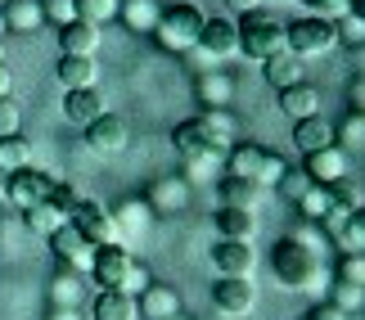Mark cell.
I'll list each match as a JSON object with an SVG mask.
<instances>
[{"label":"cell","mask_w":365,"mask_h":320,"mask_svg":"<svg viewBox=\"0 0 365 320\" xmlns=\"http://www.w3.org/2000/svg\"><path fill=\"white\" fill-rule=\"evenodd\" d=\"M41 9H46V19H50V23H59V27L77 19V9H73V0H46V5H41Z\"/></svg>","instance_id":"b9f144b4"},{"label":"cell","mask_w":365,"mask_h":320,"mask_svg":"<svg viewBox=\"0 0 365 320\" xmlns=\"http://www.w3.org/2000/svg\"><path fill=\"white\" fill-rule=\"evenodd\" d=\"M347 100H352L356 113H365V77H352V86H347Z\"/></svg>","instance_id":"bcb514c9"},{"label":"cell","mask_w":365,"mask_h":320,"mask_svg":"<svg viewBox=\"0 0 365 320\" xmlns=\"http://www.w3.org/2000/svg\"><path fill=\"white\" fill-rule=\"evenodd\" d=\"M334 135H343V145L352 149V154H361V149H365V113H356V108H352V113L343 118V127L334 131Z\"/></svg>","instance_id":"e575fe53"},{"label":"cell","mask_w":365,"mask_h":320,"mask_svg":"<svg viewBox=\"0 0 365 320\" xmlns=\"http://www.w3.org/2000/svg\"><path fill=\"white\" fill-rule=\"evenodd\" d=\"M46 203H50V207H54V212H59V217H68V212H73V207H77V194L68 190V185H50Z\"/></svg>","instance_id":"60d3db41"},{"label":"cell","mask_w":365,"mask_h":320,"mask_svg":"<svg viewBox=\"0 0 365 320\" xmlns=\"http://www.w3.org/2000/svg\"><path fill=\"white\" fill-rule=\"evenodd\" d=\"M307 320H347V311L334 307V302H320L316 311H307Z\"/></svg>","instance_id":"f6af8a7d"},{"label":"cell","mask_w":365,"mask_h":320,"mask_svg":"<svg viewBox=\"0 0 365 320\" xmlns=\"http://www.w3.org/2000/svg\"><path fill=\"white\" fill-rule=\"evenodd\" d=\"M329 207H334V199H329V190H325V185H312V190H307L302 199H298V212H302L307 221H325Z\"/></svg>","instance_id":"d6a6232c"},{"label":"cell","mask_w":365,"mask_h":320,"mask_svg":"<svg viewBox=\"0 0 365 320\" xmlns=\"http://www.w3.org/2000/svg\"><path fill=\"white\" fill-rule=\"evenodd\" d=\"M54 77L63 81V91H95V81H100V63L86 59V54H59Z\"/></svg>","instance_id":"5bb4252c"},{"label":"cell","mask_w":365,"mask_h":320,"mask_svg":"<svg viewBox=\"0 0 365 320\" xmlns=\"http://www.w3.org/2000/svg\"><path fill=\"white\" fill-rule=\"evenodd\" d=\"M199 91H203V104L207 108H221V104H226V95H230V81L226 77H207V81H199Z\"/></svg>","instance_id":"f35d334b"},{"label":"cell","mask_w":365,"mask_h":320,"mask_svg":"<svg viewBox=\"0 0 365 320\" xmlns=\"http://www.w3.org/2000/svg\"><path fill=\"white\" fill-rule=\"evenodd\" d=\"M126 23L153 27V5H149V0H131V5H126Z\"/></svg>","instance_id":"ee69618b"},{"label":"cell","mask_w":365,"mask_h":320,"mask_svg":"<svg viewBox=\"0 0 365 320\" xmlns=\"http://www.w3.org/2000/svg\"><path fill=\"white\" fill-rule=\"evenodd\" d=\"M54 320H77V316H73V311H59V316H54Z\"/></svg>","instance_id":"681fc988"},{"label":"cell","mask_w":365,"mask_h":320,"mask_svg":"<svg viewBox=\"0 0 365 320\" xmlns=\"http://www.w3.org/2000/svg\"><path fill=\"white\" fill-rule=\"evenodd\" d=\"M235 32H240V54H248V59H257V63H266L271 54L284 50V27H279L266 9H248V14H240Z\"/></svg>","instance_id":"7a4b0ae2"},{"label":"cell","mask_w":365,"mask_h":320,"mask_svg":"<svg viewBox=\"0 0 365 320\" xmlns=\"http://www.w3.org/2000/svg\"><path fill=\"white\" fill-rule=\"evenodd\" d=\"M230 5L240 9V14H248V9H257V0H230Z\"/></svg>","instance_id":"c3c4849f"},{"label":"cell","mask_w":365,"mask_h":320,"mask_svg":"<svg viewBox=\"0 0 365 320\" xmlns=\"http://www.w3.org/2000/svg\"><path fill=\"white\" fill-rule=\"evenodd\" d=\"M212 267L221 271V280H252V271H257V253H252V244L221 239L212 248Z\"/></svg>","instance_id":"ba28073f"},{"label":"cell","mask_w":365,"mask_h":320,"mask_svg":"<svg viewBox=\"0 0 365 320\" xmlns=\"http://www.w3.org/2000/svg\"><path fill=\"white\" fill-rule=\"evenodd\" d=\"M262 190L240 176H221V207H240V212H257Z\"/></svg>","instance_id":"cb8c5ba5"},{"label":"cell","mask_w":365,"mask_h":320,"mask_svg":"<svg viewBox=\"0 0 365 320\" xmlns=\"http://www.w3.org/2000/svg\"><path fill=\"white\" fill-rule=\"evenodd\" d=\"M59 50L63 54H86V59H95V50H100V27H95V23H81V19L63 23L59 27Z\"/></svg>","instance_id":"d6986e66"},{"label":"cell","mask_w":365,"mask_h":320,"mask_svg":"<svg viewBox=\"0 0 365 320\" xmlns=\"http://www.w3.org/2000/svg\"><path fill=\"white\" fill-rule=\"evenodd\" d=\"M212 302H217V311H226V316H244V311H252V302H257V289H252V280H221L212 289Z\"/></svg>","instance_id":"ac0fdd59"},{"label":"cell","mask_w":365,"mask_h":320,"mask_svg":"<svg viewBox=\"0 0 365 320\" xmlns=\"http://www.w3.org/2000/svg\"><path fill=\"white\" fill-rule=\"evenodd\" d=\"M307 9H312V19L334 23V19H343L347 9H356V0H307Z\"/></svg>","instance_id":"8d00e7d4"},{"label":"cell","mask_w":365,"mask_h":320,"mask_svg":"<svg viewBox=\"0 0 365 320\" xmlns=\"http://www.w3.org/2000/svg\"><path fill=\"white\" fill-rule=\"evenodd\" d=\"M27 140L23 135H0V172H23L27 167Z\"/></svg>","instance_id":"1f68e13d"},{"label":"cell","mask_w":365,"mask_h":320,"mask_svg":"<svg viewBox=\"0 0 365 320\" xmlns=\"http://www.w3.org/2000/svg\"><path fill=\"white\" fill-rule=\"evenodd\" d=\"M302 172L316 180V185H334V180L352 176V162H347V154L339 145L329 149H316V154H302Z\"/></svg>","instance_id":"30bf717a"},{"label":"cell","mask_w":365,"mask_h":320,"mask_svg":"<svg viewBox=\"0 0 365 320\" xmlns=\"http://www.w3.org/2000/svg\"><path fill=\"white\" fill-rule=\"evenodd\" d=\"M91 316L95 320H135V298L122 294V289H104V294L95 298Z\"/></svg>","instance_id":"484cf974"},{"label":"cell","mask_w":365,"mask_h":320,"mask_svg":"<svg viewBox=\"0 0 365 320\" xmlns=\"http://www.w3.org/2000/svg\"><path fill=\"white\" fill-rule=\"evenodd\" d=\"M135 316H140V320H172V316H180V294H176V289H167V284L140 289Z\"/></svg>","instance_id":"9a60e30c"},{"label":"cell","mask_w":365,"mask_h":320,"mask_svg":"<svg viewBox=\"0 0 365 320\" xmlns=\"http://www.w3.org/2000/svg\"><path fill=\"white\" fill-rule=\"evenodd\" d=\"M0 63H5V41H0Z\"/></svg>","instance_id":"816d5d0a"},{"label":"cell","mask_w":365,"mask_h":320,"mask_svg":"<svg viewBox=\"0 0 365 320\" xmlns=\"http://www.w3.org/2000/svg\"><path fill=\"white\" fill-rule=\"evenodd\" d=\"M68 226H73L91 248H100V244H118V221H113V212H104V207L95 203V199H77V207L68 212Z\"/></svg>","instance_id":"8992f818"},{"label":"cell","mask_w":365,"mask_h":320,"mask_svg":"<svg viewBox=\"0 0 365 320\" xmlns=\"http://www.w3.org/2000/svg\"><path fill=\"white\" fill-rule=\"evenodd\" d=\"M293 145H298L302 154L329 149L334 145V127H329L325 118H302V122H293Z\"/></svg>","instance_id":"603a6c76"},{"label":"cell","mask_w":365,"mask_h":320,"mask_svg":"<svg viewBox=\"0 0 365 320\" xmlns=\"http://www.w3.org/2000/svg\"><path fill=\"white\" fill-rule=\"evenodd\" d=\"M50 185H54V180H50L46 172H36V167H23V172H9L5 194H9L14 207H32V203H46Z\"/></svg>","instance_id":"8fae6325"},{"label":"cell","mask_w":365,"mask_h":320,"mask_svg":"<svg viewBox=\"0 0 365 320\" xmlns=\"http://www.w3.org/2000/svg\"><path fill=\"white\" fill-rule=\"evenodd\" d=\"M339 284H365V257L361 253H347L343 262H339Z\"/></svg>","instance_id":"74e56055"},{"label":"cell","mask_w":365,"mask_h":320,"mask_svg":"<svg viewBox=\"0 0 365 320\" xmlns=\"http://www.w3.org/2000/svg\"><path fill=\"white\" fill-rule=\"evenodd\" d=\"M334 46H339V36H334V23L325 19H298L293 27H284V50L298 54V59H312V54H329Z\"/></svg>","instance_id":"5b68a950"},{"label":"cell","mask_w":365,"mask_h":320,"mask_svg":"<svg viewBox=\"0 0 365 320\" xmlns=\"http://www.w3.org/2000/svg\"><path fill=\"white\" fill-rule=\"evenodd\" d=\"M339 239L347 244V253H361V248H365V221L352 212V217H347V226L339 230Z\"/></svg>","instance_id":"ab89813d"},{"label":"cell","mask_w":365,"mask_h":320,"mask_svg":"<svg viewBox=\"0 0 365 320\" xmlns=\"http://www.w3.org/2000/svg\"><path fill=\"white\" fill-rule=\"evenodd\" d=\"M172 320H185V316H172Z\"/></svg>","instance_id":"f5cc1de1"},{"label":"cell","mask_w":365,"mask_h":320,"mask_svg":"<svg viewBox=\"0 0 365 320\" xmlns=\"http://www.w3.org/2000/svg\"><path fill=\"white\" fill-rule=\"evenodd\" d=\"M0 135H19V104H9V95L0 100Z\"/></svg>","instance_id":"7bdbcfd3"},{"label":"cell","mask_w":365,"mask_h":320,"mask_svg":"<svg viewBox=\"0 0 365 320\" xmlns=\"http://www.w3.org/2000/svg\"><path fill=\"white\" fill-rule=\"evenodd\" d=\"M194 122H199V131L207 135V145H212L217 154H226V149L240 140V122H235V113H226V108H203Z\"/></svg>","instance_id":"4fadbf2b"},{"label":"cell","mask_w":365,"mask_h":320,"mask_svg":"<svg viewBox=\"0 0 365 320\" xmlns=\"http://www.w3.org/2000/svg\"><path fill=\"white\" fill-rule=\"evenodd\" d=\"M0 14H5V27H14V32H36V27L46 23V9H41V0H9Z\"/></svg>","instance_id":"4316f807"},{"label":"cell","mask_w":365,"mask_h":320,"mask_svg":"<svg viewBox=\"0 0 365 320\" xmlns=\"http://www.w3.org/2000/svg\"><path fill=\"white\" fill-rule=\"evenodd\" d=\"M226 162H230V176L252 180V185H279V176L289 172V162L271 154V149H257V145H230L226 149Z\"/></svg>","instance_id":"277c9868"},{"label":"cell","mask_w":365,"mask_h":320,"mask_svg":"<svg viewBox=\"0 0 365 320\" xmlns=\"http://www.w3.org/2000/svg\"><path fill=\"white\" fill-rule=\"evenodd\" d=\"M217 230H221V239H240V244H252V234H257V212H240V207H221V212H217Z\"/></svg>","instance_id":"d4e9b609"},{"label":"cell","mask_w":365,"mask_h":320,"mask_svg":"<svg viewBox=\"0 0 365 320\" xmlns=\"http://www.w3.org/2000/svg\"><path fill=\"white\" fill-rule=\"evenodd\" d=\"M131 267H135V257H131V248H122V244H100L95 257H91L95 284H104V289H122Z\"/></svg>","instance_id":"52a82bcc"},{"label":"cell","mask_w":365,"mask_h":320,"mask_svg":"<svg viewBox=\"0 0 365 320\" xmlns=\"http://www.w3.org/2000/svg\"><path fill=\"white\" fill-rule=\"evenodd\" d=\"M73 9H77V19L81 23H108V19H118L122 14V0H73Z\"/></svg>","instance_id":"f546056e"},{"label":"cell","mask_w":365,"mask_h":320,"mask_svg":"<svg viewBox=\"0 0 365 320\" xmlns=\"http://www.w3.org/2000/svg\"><path fill=\"white\" fill-rule=\"evenodd\" d=\"M172 145H176V154L180 158H185V162H194V172H199V167H212L221 154H217V149L212 145H207V135L199 131V122H180V127L172 131Z\"/></svg>","instance_id":"9c48e42d"},{"label":"cell","mask_w":365,"mask_h":320,"mask_svg":"<svg viewBox=\"0 0 365 320\" xmlns=\"http://www.w3.org/2000/svg\"><path fill=\"white\" fill-rule=\"evenodd\" d=\"M271 271L284 289H320V248L302 239H279L271 248Z\"/></svg>","instance_id":"6da1fadb"},{"label":"cell","mask_w":365,"mask_h":320,"mask_svg":"<svg viewBox=\"0 0 365 320\" xmlns=\"http://www.w3.org/2000/svg\"><path fill=\"white\" fill-rule=\"evenodd\" d=\"M312 185H316V180H312V176H307V172H284V176H279V185H275V190H279V194H284V199H289V203H298V199H302V194H307V190H312Z\"/></svg>","instance_id":"d590c367"},{"label":"cell","mask_w":365,"mask_h":320,"mask_svg":"<svg viewBox=\"0 0 365 320\" xmlns=\"http://www.w3.org/2000/svg\"><path fill=\"white\" fill-rule=\"evenodd\" d=\"M334 36H343L352 50H361V41H365V19H361V9H347L343 19H334Z\"/></svg>","instance_id":"836d02e7"},{"label":"cell","mask_w":365,"mask_h":320,"mask_svg":"<svg viewBox=\"0 0 365 320\" xmlns=\"http://www.w3.org/2000/svg\"><path fill=\"white\" fill-rule=\"evenodd\" d=\"M5 32H9V27H5V14H0V36H5Z\"/></svg>","instance_id":"f907efd6"},{"label":"cell","mask_w":365,"mask_h":320,"mask_svg":"<svg viewBox=\"0 0 365 320\" xmlns=\"http://www.w3.org/2000/svg\"><path fill=\"white\" fill-rule=\"evenodd\" d=\"M302 320H307V316H302Z\"/></svg>","instance_id":"db71d44e"},{"label":"cell","mask_w":365,"mask_h":320,"mask_svg":"<svg viewBox=\"0 0 365 320\" xmlns=\"http://www.w3.org/2000/svg\"><path fill=\"white\" fill-rule=\"evenodd\" d=\"M199 32H203V14L194 5H172V9H163L158 19H153V41H158L163 50H172V54L194 50L199 46Z\"/></svg>","instance_id":"3957f363"},{"label":"cell","mask_w":365,"mask_h":320,"mask_svg":"<svg viewBox=\"0 0 365 320\" xmlns=\"http://www.w3.org/2000/svg\"><path fill=\"white\" fill-rule=\"evenodd\" d=\"M279 108H284L293 122L320 118V91L307 86V81H298V86H284V91H279Z\"/></svg>","instance_id":"ffe728a7"},{"label":"cell","mask_w":365,"mask_h":320,"mask_svg":"<svg viewBox=\"0 0 365 320\" xmlns=\"http://www.w3.org/2000/svg\"><path fill=\"white\" fill-rule=\"evenodd\" d=\"M50 248H54V257H59L63 267H73V271H86V267H91V257H95V248L81 239V234L68 226V221L50 234Z\"/></svg>","instance_id":"2e32d148"},{"label":"cell","mask_w":365,"mask_h":320,"mask_svg":"<svg viewBox=\"0 0 365 320\" xmlns=\"http://www.w3.org/2000/svg\"><path fill=\"white\" fill-rule=\"evenodd\" d=\"M100 113H104L100 91H68V95H63V118L77 122V127H91Z\"/></svg>","instance_id":"7402d4cb"},{"label":"cell","mask_w":365,"mask_h":320,"mask_svg":"<svg viewBox=\"0 0 365 320\" xmlns=\"http://www.w3.org/2000/svg\"><path fill=\"white\" fill-rule=\"evenodd\" d=\"M86 140H91V149H100V154H122V149L131 145V127H126L118 113H100L86 127Z\"/></svg>","instance_id":"7c38bea8"},{"label":"cell","mask_w":365,"mask_h":320,"mask_svg":"<svg viewBox=\"0 0 365 320\" xmlns=\"http://www.w3.org/2000/svg\"><path fill=\"white\" fill-rule=\"evenodd\" d=\"M9 86H14V77H9V68L0 63V100H5V95H9Z\"/></svg>","instance_id":"7dc6e473"},{"label":"cell","mask_w":365,"mask_h":320,"mask_svg":"<svg viewBox=\"0 0 365 320\" xmlns=\"http://www.w3.org/2000/svg\"><path fill=\"white\" fill-rule=\"evenodd\" d=\"M199 50L207 59H226V54L240 50V32H235L230 19H203V32H199Z\"/></svg>","instance_id":"e0dca14e"},{"label":"cell","mask_w":365,"mask_h":320,"mask_svg":"<svg viewBox=\"0 0 365 320\" xmlns=\"http://www.w3.org/2000/svg\"><path fill=\"white\" fill-rule=\"evenodd\" d=\"M185 199H190V190L180 185V180H158V185L149 190V203L163 207V212H176V207H185Z\"/></svg>","instance_id":"4dcf8cb0"},{"label":"cell","mask_w":365,"mask_h":320,"mask_svg":"<svg viewBox=\"0 0 365 320\" xmlns=\"http://www.w3.org/2000/svg\"><path fill=\"white\" fill-rule=\"evenodd\" d=\"M262 77L271 81L275 91L298 86V81H302V59H298V54H289V50H279V54H271V59L262 63Z\"/></svg>","instance_id":"44dd1931"},{"label":"cell","mask_w":365,"mask_h":320,"mask_svg":"<svg viewBox=\"0 0 365 320\" xmlns=\"http://www.w3.org/2000/svg\"><path fill=\"white\" fill-rule=\"evenodd\" d=\"M23 217H27V230H32V234H46V239H50V234L68 221V217L54 212L50 203H32V207H23Z\"/></svg>","instance_id":"83f0119b"},{"label":"cell","mask_w":365,"mask_h":320,"mask_svg":"<svg viewBox=\"0 0 365 320\" xmlns=\"http://www.w3.org/2000/svg\"><path fill=\"white\" fill-rule=\"evenodd\" d=\"M329 190V199L339 203V207H347V212H361V203H365V185L356 176H343V180H334V185H325Z\"/></svg>","instance_id":"f1b7e54d"}]
</instances>
